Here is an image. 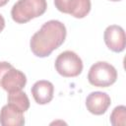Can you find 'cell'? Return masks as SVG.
I'll return each mask as SVG.
<instances>
[{
    "mask_svg": "<svg viewBox=\"0 0 126 126\" xmlns=\"http://www.w3.org/2000/svg\"><path fill=\"white\" fill-rule=\"evenodd\" d=\"M55 69L63 77L79 76L83 71V61L80 56L71 50L61 52L55 60Z\"/></svg>",
    "mask_w": 126,
    "mask_h": 126,
    "instance_id": "277c9868",
    "label": "cell"
},
{
    "mask_svg": "<svg viewBox=\"0 0 126 126\" xmlns=\"http://www.w3.org/2000/svg\"><path fill=\"white\" fill-rule=\"evenodd\" d=\"M8 102L14 104L16 107L21 109L23 112L27 111L30 107V99L25 92L17 91L13 93H9L8 94Z\"/></svg>",
    "mask_w": 126,
    "mask_h": 126,
    "instance_id": "8fae6325",
    "label": "cell"
},
{
    "mask_svg": "<svg viewBox=\"0 0 126 126\" xmlns=\"http://www.w3.org/2000/svg\"><path fill=\"white\" fill-rule=\"evenodd\" d=\"M8 2H9V0H0V7H2V6H4V5H6Z\"/></svg>",
    "mask_w": 126,
    "mask_h": 126,
    "instance_id": "9a60e30c",
    "label": "cell"
},
{
    "mask_svg": "<svg viewBox=\"0 0 126 126\" xmlns=\"http://www.w3.org/2000/svg\"><path fill=\"white\" fill-rule=\"evenodd\" d=\"M110 123L113 126H124L126 124V107L124 105H118L112 110Z\"/></svg>",
    "mask_w": 126,
    "mask_h": 126,
    "instance_id": "7c38bea8",
    "label": "cell"
},
{
    "mask_svg": "<svg viewBox=\"0 0 126 126\" xmlns=\"http://www.w3.org/2000/svg\"><path fill=\"white\" fill-rule=\"evenodd\" d=\"M47 8L46 0H19L11 10L12 19L18 24H25L41 16Z\"/></svg>",
    "mask_w": 126,
    "mask_h": 126,
    "instance_id": "7a4b0ae2",
    "label": "cell"
},
{
    "mask_svg": "<svg viewBox=\"0 0 126 126\" xmlns=\"http://www.w3.org/2000/svg\"><path fill=\"white\" fill-rule=\"evenodd\" d=\"M58 11L82 19L91 11V0H54Z\"/></svg>",
    "mask_w": 126,
    "mask_h": 126,
    "instance_id": "5b68a950",
    "label": "cell"
},
{
    "mask_svg": "<svg viewBox=\"0 0 126 126\" xmlns=\"http://www.w3.org/2000/svg\"><path fill=\"white\" fill-rule=\"evenodd\" d=\"M116 69L110 63L105 61H98L93 64L88 73L89 83L94 87H109L116 82Z\"/></svg>",
    "mask_w": 126,
    "mask_h": 126,
    "instance_id": "3957f363",
    "label": "cell"
},
{
    "mask_svg": "<svg viewBox=\"0 0 126 126\" xmlns=\"http://www.w3.org/2000/svg\"><path fill=\"white\" fill-rule=\"evenodd\" d=\"M110 1H114V2H116V1H121V0H110Z\"/></svg>",
    "mask_w": 126,
    "mask_h": 126,
    "instance_id": "2e32d148",
    "label": "cell"
},
{
    "mask_svg": "<svg viewBox=\"0 0 126 126\" xmlns=\"http://www.w3.org/2000/svg\"><path fill=\"white\" fill-rule=\"evenodd\" d=\"M27 84L26 75L14 67H11L5 74L3 75L0 83V87H2L6 92L13 93L17 91H21Z\"/></svg>",
    "mask_w": 126,
    "mask_h": 126,
    "instance_id": "52a82bcc",
    "label": "cell"
},
{
    "mask_svg": "<svg viewBox=\"0 0 126 126\" xmlns=\"http://www.w3.org/2000/svg\"><path fill=\"white\" fill-rule=\"evenodd\" d=\"M103 38L106 46L110 50L114 52H121L124 50L126 44L125 32L120 26H108L104 31Z\"/></svg>",
    "mask_w": 126,
    "mask_h": 126,
    "instance_id": "8992f818",
    "label": "cell"
},
{
    "mask_svg": "<svg viewBox=\"0 0 126 126\" xmlns=\"http://www.w3.org/2000/svg\"><path fill=\"white\" fill-rule=\"evenodd\" d=\"M110 103V96L106 93L102 92H93L86 98L87 109L94 115H101L105 113Z\"/></svg>",
    "mask_w": 126,
    "mask_h": 126,
    "instance_id": "ba28073f",
    "label": "cell"
},
{
    "mask_svg": "<svg viewBox=\"0 0 126 126\" xmlns=\"http://www.w3.org/2000/svg\"><path fill=\"white\" fill-rule=\"evenodd\" d=\"M23 113L21 109L8 102L0 110V124L2 126H23L25 124Z\"/></svg>",
    "mask_w": 126,
    "mask_h": 126,
    "instance_id": "9c48e42d",
    "label": "cell"
},
{
    "mask_svg": "<svg viewBox=\"0 0 126 126\" xmlns=\"http://www.w3.org/2000/svg\"><path fill=\"white\" fill-rule=\"evenodd\" d=\"M11 67H13V66L6 61L0 62V83H1V79H2L3 75L5 74V72H7Z\"/></svg>",
    "mask_w": 126,
    "mask_h": 126,
    "instance_id": "4fadbf2b",
    "label": "cell"
},
{
    "mask_svg": "<svg viewBox=\"0 0 126 126\" xmlns=\"http://www.w3.org/2000/svg\"><path fill=\"white\" fill-rule=\"evenodd\" d=\"M33 99L38 104H46L53 98V84L46 80H40L33 84L31 89Z\"/></svg>",
    "mask_w": 126,
    "mask_h": 126,
    "instance_id": "30bf717a",
    "label": "cell"
},
{
    "mask_svg": "<svg viewBox=\"0 0 126 126\" xmlns=\"http://www.w3.org/2000/svg\"><path fill=\"white\" fill-rule=\"evenodd\" d=\"M66 34L67 31L63 23L50 20L44 23L32 36L30 41L31 50L37 57H46L64 42Z\"/></svg>",
    "mask_w": 126,
    "mask_h": 126,
    "instance_id": "6da1fadb",
    "label": "cell"
},
{
    "mask_svg": "<svg viewBox=\"0 0 126 126\" xmlns=\"http://www.w3.org/2000/svg\"><path fill=\"white\" fill-rule=\"evenodd\" d=\"M4 28H5V20H4L3 16L0 14V32L4 30Z\"/></svg>",
    "mask_w": 126,
    "mask_h": 126,
    "instance_id": "5bb4252c",
    "label": "cell"
}]
</instances>
